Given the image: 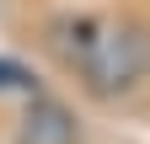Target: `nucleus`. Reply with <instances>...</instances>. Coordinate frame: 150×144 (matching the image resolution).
I'll use <instances>...</instances> for the list:
<instances>
[{
    "mask_svg": "<svg viewBox=\"0 0 150 144\" xmlns=\"http://www.w3.org/2000/svg\"><path fill=\"white\" fill-rule=\"evenodd\" d=\"M54 48L91 96H129L150 75V32L139 22H54Z\"/></svg>",
    "mask_w": 150,
    "mask_h": 144,
    "instance_id": "obj_1",
    "label": "nucleus"
},
{
    "mask_svg": "<svg viewBox=\"0 0 150 144\" xmlns=\"http://www.w3.org/2000/svg\"><path fill=\"white\" fill-rule=\"evenodd\" d=\"M16 144H81V117L59 96H27V112L16 123Z\"/></svg>",
    "mask_w": 150,
    "mask_h": 144,
    "instance_id": "obj_2",
    "label": "nucleus"
},
{
    "mask_svg": "<svg viewBox=\"0 0 150 144\" xmlns=\"http://www.w3.org/2000/svg\"><path fill=\"white\" fill-rule=\"evenodd\" d=\"M0 91H32V75L22 64H11V59H0Z\"/></svg>",
    "mask_w": 150,
    "mask_h": 144,
    "instance_id": "obj_3",
    "label": "nucleus"
}]
</instances>
